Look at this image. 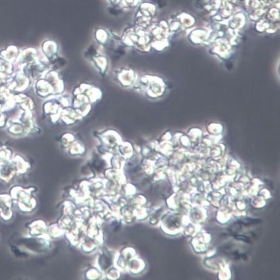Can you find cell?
Instances as JSON below:
<instances>
[{"instance_id": "cell-1", "label": "cell", "mask_w": 280, "mask_h": 280, "mask_svg": "<svg viewBox=\"0 0 280 280\" xmlns=\"http://www.w3.org/2000/svg\"><path fill=\"white\" fill-rule=\"evenodd\" d=\"M261 222V220L260 219H246L240 221V223L244 225L248 226L252 224H257Z\"/></svg>"}]
</instances>
